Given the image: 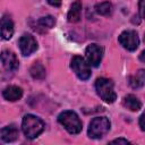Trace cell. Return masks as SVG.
<instances>
[{
    "mask_svg": "<svg viewBox=\"0 0 145 145\" xmlns=\"http://www.w3.org/2000/svg\"><path fill=\"white\" fill-rule=\"evenodd\" d=\"M139 60H140L142 62H145V50L139 54Z\"/></svg>",
    "mask_w": 145,
    "mask_h": 145,
    "instance_id": "23",
    "label": "cell"
},
{
    "mask_svg": "<svg viewBox=\"0 0 145 145\" xmlns=\"http://www.w3.org/2000/svg\"><path fill=\"white\" fill-rule=\"evenodd\" d=\"M37 27L35 29L40 31V32H46L49 29H51L54 24H56V19L52 16H45V17H41L37 20Z\"/></svg>",
    "mask_w": 145,
    "mask_h": 145,
    "instance_id": "16",
    "label": "cell"
},
{
    "mask_svg": "<svg viewBox=\"0 0 145 145\" xmlns=\"http://www.w3.org/2000/svg\"><path fill=\"white\" fill-rule=\"evenodd\" d=\"M2 95L6 100L8 101H18L22 96H23V89L18 86H15V85H10V86H7L3 92H2Z\"/></svg>",
    "mask_w": 145,
    "mask_h": 145,
    "instance_id": "11",
    "label": "cell"
},
{
    "mask_svg": "<svg viewBox=\"0 0 145 145\" xmlns=\"http://www.w3.org/2000/svg\"><path fill=\"white\" fill-rule=\"evenodd\" d=\"M95 11L102 16H110L113 11V7L111 5V2L109 1H104L101 3H97L95 6Z\"/></svg>",
    "mask_w": 145,
    "mask_h": 145,
    "instance_id": "18",
    "label": "cell"
},
{
    "mask_svg": "<svg viewBox=\"0 0 145 145\" xmlns=\"http://www.w3.org/2000/svg\"><path fill=\"white\" fill-rule=\"evenodd\" d=\"M145 84V70L138 69L134 75L129 77V85L133 88H140Z\"/></svg>",
    "mask_w": 145,
    "mask_h": 145,
    "instance_id": "15",
    "label": "cell"
},
{
    "mask_svg": "<svg viewBox=\"0 0 145 145\" xmlns=\"http://www.w3.org/2000/svg\"><path fill=\"white\" fill-rule=\"evenodd\" d=\"M138 123H139L140 129H142L143 131H145V112H143L142 116L139 117V121H138Z\"/></svg>",
    "mask_w": 145,
    "mask_h": 145,
    "instance_id": "20",
    "label": "cell"
},
{
    "mask_svg": "<svg viewBox=\"0 0 145 145\" xmlns=\"http://www.w3.org/2000/svg\"><path fill=\"white\" fill-rule=\"evenodd\" d=\"M85 56L87 59V62L93 66V67H97L102 60L103 57V48L100 46L99 44L92 43L89 44L86 50H85Z\"/></svg>",
    "mask_w": 145,
    "mask_h": 145,
    "instance_id": "7",
    "label": "cell"
},
{
    "mask_svg": "<svg viewBox=\"0 0 145 145\" xmlns=\"http://www.w3.org/2000/svg\"><path fill=\"white\" fill-rule=\"evenodd\" d=\"M22 129L24 135L27 138L33 139V138H36L43 131L44 122L36 116L26 114L22 121Z\"/></svg>",
    "mask_w": 145,
    "mask_h": 145,
    "instance_id": "1",
    "label": "cell"
},
{
    "mask_svg": "<svg viewBox=\"0 0 145 145\" xmlns=\"http://www.w3.org/2000/svg\"><path fill=\"white\" fill-rule=\"evenodd\" d=\"M14 34V23L11 18L7 15H3L1 18V36L3 40L11 39Z\"/></svg>",
    "mask_w": 145,
    "mask_h": 145,
    "instance_id": "10",
    "label": "cell"
},
{
    "mask_svg": "<svg viewBox=\"0 0 145 145\" xmlns=\"http://www.w3.org/2000/svg\"><path fill=\"white\" fill-rule=\"evenodd\" d=\"M111 144H129V140L125 139V138H118L111 142Z\"/></svg>",
    "mask_w": 145,
    "mask_h": 145,
    "instance_id": "21",
    "label": "cell"
},
{
    "mask_svg": "<svg viewBox=\"0 0 145 145\" xmlns=\"http://www.w3.org/2000/svg\"><path fill=\"white\" fill-rule=\"evenodd\" d=\"M18 136H19L18 129L14 125L6 126L1 129V139L6 143H10V142L16 140L18 138Z\"/></svg>",
    "mask_w": 145,
    "mask_h": 145,
    "instance_id": "12",
    "label": "cell"
},
{
    "mask_svg": "<svg viewBox=\"0 0 145 145\" xmlns=\"http://www.w3.org/2000/svg\"><path fill=\"white\" fill-rule=\"evenodd\" d=\"M80 12H82V2L79 0H76L71 6L68 11V22L70 23H77L80 19Z\"/></svg>",
    "mask_w": 145,
    "mask_h": 145,
    "instance_id": "13",
    "label": "cell"
},
{
    "mask_svg": "<svg viewBox=\"0 0 145 145\" xmlns=\"http://www.w3.org/2000/svg\"><path fill=\"white\" fill-rule=\"evenodd\" d=\"M1 61H2L5 69H7L8 71H16L18 69L19 62H18L16 54L12 51L3 50L1 53Z\"/></svg>",
    "mask_w": 145,
    "mask_h": 145,
    "instance_id": "9",
    "label": "cell"
},
{
    "mask_svg": "<svg viewBox=\"0 0 145 145\" xmlns=\"http://www.w3.org/2000/svg\"><path fill=\"white\" fill-rule=\"evenodd\" d=\"M58 121L65 127V129L70 134H78L82 130V121L76 114V112L66 110L58 116Z\"/></svg>",
    "mask_w": 145,
    "mask_h": 145,
    "instance_id": "3",
    "label": "cell"
},
{
    "mask_svg": "<svg viewBox=\"0 0 145 145\" xmlns=\"http://www.w3.org/2000/svg\"><path fill=\"white\" fill-rule=\"evenodd\" d=\"M49 5L53 6V7H60L61 6V0H46Z\"/></svg>",
    "mask_w": 145,
    "mask_h": 145,
    "instance_id": "22",
    "label": "cell"
},
{
    "mask_svg": "<svg viewBox=\"0 0 145 145\" xmlns=\"http://www.w3.org/2000/svg\"><path fill=\"white\" fill-rule=\"evenodd\" d=\"M119 43L128 51H135L139 45V39L135 31H125L119 35Z\"/></svg>",
    "mask_w": 145,
    "mask_h": 145,
    "instance_id": "6",
    "label": "cell"
},
{
    "mask_svg": "<svg viewBox=\"0 0 145 145\" xmlns=\"http://www.w3.org/2000/svg\"><path fill=\"white\" fill-rule=\"evenodd\" d=\"M139 14L145 20V0H139Z\"/></svg>",
    "mask_w": 145,
    "mask_h": 145,
    "instance_id": "19",
    "label": "cell"
},
{
    "mask_svg": "<svg viewBox=\"0 0 145 145\" xmlns=\"http://www.w3.org/2000/svg\"><path fill=\"white\" fill-rule=\"evenodd\" d=\"M29 72L34 79H43L45 77V68L41 62H34L29 69Z\"/></svg>",
    "mask_w": 145,
    "mask_h": 145,
    "instance_id": "17",
    "label": "cell"
},
{
    "mask_svg": "<svg viewBox=\"0 0 145 145\" xmlns=\"http://www.w3.org/2000/svg\"><path fill=\"white\" fill-rule=\"evenodd\" d=\"M110 130V121L105 117H95L91 120L88 126V137L97 139L102 138Z\"/></svg>",
    "mask_w": 145,
    "mask_h": 145,
    "instance_id": "4",
    "label": "cell"
},
{
    "mask_svg": "<svg viewBox=\"0 0 145 145\" xmlns=\"http://www.w3.org/2000/svg\"><path fill=\"white\" fill-rule=\"evenodd\" d=\"M70 67H71V69L74 70V72L76 74V76L79 79L86 80V79H88L91 77V68H89V65L80 56L72 57L71 62H70Z\"/></svg>",
    "mask_w": 145,
    "mask_h": 145,
    "instance_id": "5",
    "label": "cell"
},
{
    "mask_svg": "<svg viewBox=\"0 0 145 145\" xmlns=\"http://www.w3.org/2000/svg\"><path fill=\"white\" fill-rule=\"evenodd\" d=\"M95 89L99 96L106 103H113L117 99V94L113 88V82L111 79L101 77L95 82Z\"/></svg>",
    "mask_w": 145,
    "mask_h": 145,
    "instance_id": "2",
    "label": "cell"
},
{
    "mask_svg": "<svg viewBox=\"0 0 145 145\" xmlns=\"http://www.w3.org/2000/svg\"><path fill=\"white\" fill-rule=\"evenodd\" d=\"M18 45L23 56H29L37 49V42L31 34H23L18 40Z\"/></svg>",
    "mask_w": 145,
    "mask_h": 145,
    "instance_id": "8",
    "label": "cell"
},
{
    "mask_svg": "<svg viewBox=\"0 0 145 145\" xmlns=\"http://www.w3.org/2000/svg\"><path fill=\"white\" fill-rule=\"evenodd\" d=\"M144 41H145V36H144Z\"/></svg>",
    "mask_w": 145,
    "mask_h": 145,
    "instance_id": "24",
    "label": "cell"
},
{
    "mask_svg": "<svg viewBox=\"0 0 145 145\" xmlns=\"http://www.w3.org/2000/svg\"><path fill=\"white\" fill-rule=\"evenodd\" d=\"M122 105L125 108H127L130 111H138L142 108V103L133 94H128L123 97L122 100Z\"/></svg>",
    "mask_w": 145,
    "mask_h": 145,
    "instance_id": "14",
    "label": "cell"
}]
</instances>
